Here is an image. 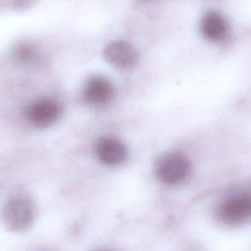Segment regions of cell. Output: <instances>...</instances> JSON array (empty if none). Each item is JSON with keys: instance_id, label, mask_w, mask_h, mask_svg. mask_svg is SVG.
Returning a JSON list of instances; mask_svg holds the SVG:
<instances>
[{"instance_id": "2", "label": "cell", "mask_w": 251, "mask_h": 251, "mask_svg": "<svg viewBox=\"0 0 251 251\" xmlns=\"http://www.w3.org/2000/svg\"><path fill=\"white\" fill-rule=\"evenodd\" d=\"M2 220L12 231H25L33 223L34 208L32 203L24 197L9 200L3 207Z\"/></svg>"}, {"instance_id": "4", "label": "cell", "mask_w": 251, "mask_h": 251, "mask_svg": "<svg viewBox=\"0 0 251 251\" xmlns=\"http://www.w3.org/2000/svg\"><path fill=\"white\" fill-rule=\"evenodd\" d=\"M61 108L55 100L45 98L33 102L26 109V118L36 127H46L54 124L60 116Z\"/></svg>"}, {"instance_id": "3", "label": "cell", "mask_w": 251, "mask_h": 251, "mask_svg": "<svg viewBox=\"0 0 251 251\" xmlns=\"http://www.w3.org/2000/svg\"><path fill=\"white\" fill-rule=\"evenodd\" d=\"M217 218L227 226H236L251 218V192L239 193L225 199L217 208Z\"/></svg>"}, {"instance_id": "9", "label": "cell", "mask_w": 251, "mask_h": 251, "mask_svg": "<svg viewBox=\"0 0 251 251\" xmlns=\"http://www.w3.org/2000/svg\"><path fill=\"white\" fill-rule=\"evenodd\" d=\"M17 55L19 56L20 59H22V60H26V59H28L29 57H31L32 51H31V49H30L28 46H22V47L19 49Z\"/></svg>"}, {"instance_id": "5", "label": "cell", "mask_w": 251, "mask_h": 251, "mask_svg": "<svg viewBox=\"0 0 251 251\" xmlns=\"http://www.w3.org/2000/svg\"><path fill=\"white\" fill-rule=\"evenodd\" d=\"M104 58L115 68L127 70L136 64L137 53L129 43L126 41H115L105 48Z\"/></svg>"}, {"instance_id": "8", "label": "cell", "mask_w": 251, "mask_h": 251, "mask_svg": "<svg viewBox=\"0 0 251 251\" xmlns=\"http://www.w3.org/2000/svg\"><path fill=\"white\" fill-rule=\"evenodd\" d=\"M200 28L203 35L212 41H219L226 36L228 25L225 17L216 11L207 12L200 24Z\"/></svg>"}, {"instance_id": "1", "label": "cell", "mask_w": 251, "mask_h": 251, "mask_svg": "<svg viewBox=\"0 0 251 251\" xmlns=\"http://www.w3.org/2000/svg\"><path fill=\"white\" fill-rule=\"evenodd\" d=\"M190 172V163L180 152L164 154L156 163L155 174L157 178L168 185H176L186 179Z\"/></svg>"}, {"instance_id": "7", "label": "cell", "mask_w": 251, "mask_h": 251, "mask_svg": "<svg viewBox=\"0 0 251 251\" xmlns=\"http://www.w3.org/2000/svg\"><path fill=\"white\" fill-rule=\"evenodd\" d=\"M114 94L112 83L104 76H93L83 87V99L91 105H103L109 102Z\"/></svg>"}, {"instance_id": "6", "label": "cell", "mask_w": 251, "mask_h": 251, "mask_svg": "<svg viewBox=\"0 0 251 251\" xmlns=\"http://www.w3.org/2000/svg\"><path fill=\"white\" fill-rule=\"evenodd\" d=\"M97 158L105 165L116 166L126 158V148L122 141L115 137L100 138L96 144Z\"/></svg>"}, {"instance_id": "10", "label": "cell", "mask_w": 251, "mask_h": 251, "mask_svg": "<svg viewBox=\"0 0 251 251\" xmlns=\"http://www.w3.org/2000/svg\"><path fill=\"white\" fill-rule=\"evenodd\" d=\"M96 251H113V250H110V249H99V250H96Z\"/></svg>"}]
</instances>
